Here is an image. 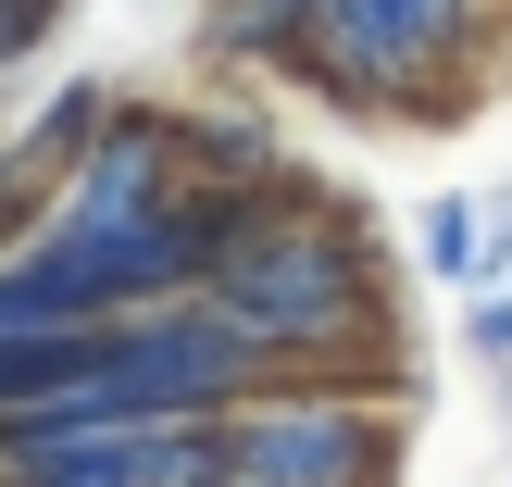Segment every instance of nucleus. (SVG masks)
Wrapping results in <instances>:
<instances>
[{
  "instance_id": "nucleus-1",
  "label": "nucleus",
  "mask_w": 512,
  "mask_h": 487,
  "mask_svg": "<svg viewBox=\"0 0 512 487\" xmlns=\"http://www.w3.org/2000/svg\"><path fill=\"white\" fill-rule=\"evenodd\" d=\"M200 300H213V313L238 325L275 375L388 363V275H375L363 225H350L313 175H288V188L238 225V250L213 263V288H200Z\"/></svg>"
},
{
  "instance_id": "nucleus-2",
  "label": "nucleus",
  "mask_w": 512,
  "mask_h": 487,
  "mask_svg": "<svg viewBox=\"0 0 512 487\" xmlns=\"http://www.w3.org/2000/svg\"><path fill=\"white\" fill-rule=\"evenodd\" d=\"M475 25H488V0H313L300 75H313L325 100H363V113L425 125L438 100L475 88Z\"/></svg>"
},
{
  "instance_id": "nucleus-3",
  "label": "nucleus",
  "mask_w": 512,
  "mask_h": 487,
  "mask_svg": "<svg viewBox=\"0 0 512 487\" xmlns=\"http://www.w3.org/2000/svg\"><path fill=\"white\" fill-rule=\"evenodd\" d=\"M225 425V487H400V413L350 375H263Z\"/></svg>"
},
{
  "instance_id": "nucleus-4",
  "label": "nucleus",
  "mask_w": 512,
  "mask_h": 487,
  "mask_svg": "<svg viewBox=\"0 0 512 487\" xmlns=\"http://www.w3.org/2000/svg\"><path fill=\"white\" fill-rule=\"evenodd\" d=\"M175 125H188V163L213 175V188H275V175H300L263 113H175Z\"/></svg>"
},
{
  "instance_id": "nucleus-5",
  "label": "nucleus",
  "mask_w": 512,
  "mask_h": 487,
  "mask_svg": "<svg viewBox=\"0 0 512 487\" xmlns=\"http://www.w3.org/2000/svg\"><path fill=\"white\" fill-rule=\"evenodd\" d=\"M425 263H438V275H475V263H488V225H475V200H438V213H425Z\"/></svg>"
},
{
  "instance_id": "nucleus-6",
  "label": "nucleus",
  "mask_w": 512,
  "mask_h": 487,
  "mask_svg": "<svg viewBox=\"0 0 512 487\" xmlns=\"http://www.w3.org/2000/svg\"><path fill=\"white\" fill-rule=\"evenodd\" d=\"M50 13H63V0H0V63H25V50L50 38Z\"/></svg>"
},
{
  "instance_id": "nucleus-7",
  "label": "nucleus",
  "mask_w": 512,
  "mask_h": 487,
  "mask_svg": "<svg viewBox=\"0 0 512 487\" xmlns=\"http://www.w3.org/2000/svg\"><path fill=\"white\" fill-rule=\"evenodd\" d=\"M475 363H512V288L475 300Z\"/></svg>"
},
{
  "instance_id": "nucleus-8",
  "label": "nucleus",
  "mask_w": 512,
  "mask_h": 487,
  "mask_svg": "<svg viewBox=\"0 0 512 487\" xmlns=\"http://www.w3.org/2000/svg\"><path fill=\"white\" fill-rule=\"evenodd\" d=\"M13 487H125V475H100V463H38V475H13Z\"/></svg>"
},
{
  "instance_id": "nucleus-9",
  "label": "nucleus",
  "mask_w": 512,
  "mask_h": 487,
  "mask_svg": "<svg viewBox=\"0 0 512 487\" xmlns=\"http://www.w3.org/2000/svg\"><path fill=\"white\" fill-rule=\"evenodd\" d=\"M288 13H300V25H313V0H288Z\"/></svg>"
}]
</instances>
